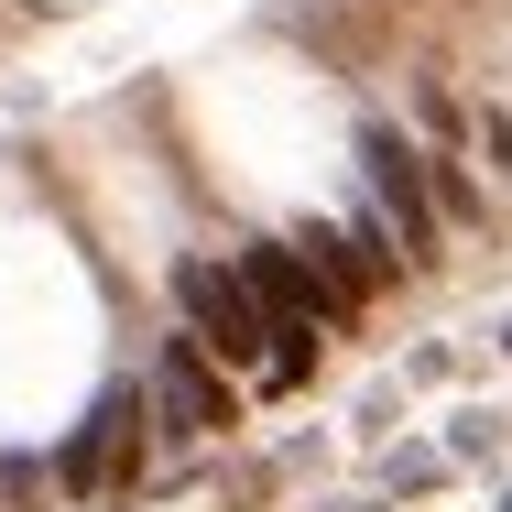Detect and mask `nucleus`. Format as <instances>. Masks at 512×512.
Here are the masks:
<instances>
[{
    "label": "nucleus",
    "mask_w": 512,
    "mask_h": 512,
    "mask_svg": "<svg viewBox=\"0 0 512 512\" xmlns=\"http://www.w3.org/2000/svg\"><path fill=\"white\" fill-rule=\"evenodd\" d=\"M360 186H371V207H382L393 251H404V262H436L447 218H436V186H425V142H414V131H393V120H360Z\"/></svg>",
    "instance_id": "f257e3e1"
},
{
    "label": "nucleus",
    "mask_w": 512,
    "mask_h": 512,
    "mask_svg": "<svg viewBox=\"0 0 512 512\" xmlns=\"http://www.w3.org/2000/svg\"><path fill=\"white\" fill-rule=\"evenodd\" d=\"M502 349H512V327H502Z\"/></svg>",
    "instance_id": "0eeeda50"
},
{
    "label": "nucleus",
    "mask_w": 512,
    "mask_h": 512,
    "mask_svg": "<svg viewBox=\"0 0 512 512\" xmlns=\"http://www.w3.org/2000/svg\"><path fill=\"white\" fill-rule=\"evenodd\" d=\"M153 414H164V425H175V436H218V425H229V382H218V371H207V349L197 338H164V371H153Z\"/></svg>",
    "instance_id": "20e7f679"
},
{
    "label": "nucleus",
    "mask_w": 512,
    "mask_h": 512,
    "mask_svg": "<svg viewBox=\"0 0 512 512\" xmlns=\"http://www.w3.org/2000/svg\"><path fill=\"white\" fill-rule=\"evenodd\" d=\"M425 186H436V218H458V229H480V218H491V197L469 186V164H458V153H425Z\"/></svg>",
    "instance_id": "39448f33"
},
{
    "label": "nucleus",
    "mask_w": 512,
    "mask_h": 512,
    "mask_svg": "<svg viewBox=\"0 0 512 512\" xmlns=\"http://www.w3.org/2000/svg\"><path fill=\"white\" fill-rule=\"evenodd\" d=\"M175 306H186V338H197L207 360H262L273 349V316H262V295L240 284V262H207V251H186L175 262Z\"/></svg>",
    "instance_id": "f03ea898"
},
{
    "label": "nucleus",
    "mask_w": 512,
    "mask_h": 512,
    "mask_svg": "<svg viewBox=\"0 0 512 512\" xmlns=\"http://www.w3.org/2000/svg\"><path fill=\"white\" fill-rule=\"evenodd\" d=\"M240 284H251L262 316H273V349H284V338L316 349V338H327V316H338V295L306 273V251H295V240H240Z\"/></svg>",
    "instance_id": "7ed1b4c3"
},
{
    "label": "nucleus",
    "mask_w": 512,
    "mask_h": 512,
    "mask_svg": "<svg viewBox=\"0 0 512 512\" xmlns=\"http://www.w3.org/2000/svg\"><path fill=\"white\" fill-rule=\"evenodd\" d=\"M480 164L512 186V109H491V120H480Z\"/></svg>",
    "instance_id": "423d86ee"
}]
</instances>
